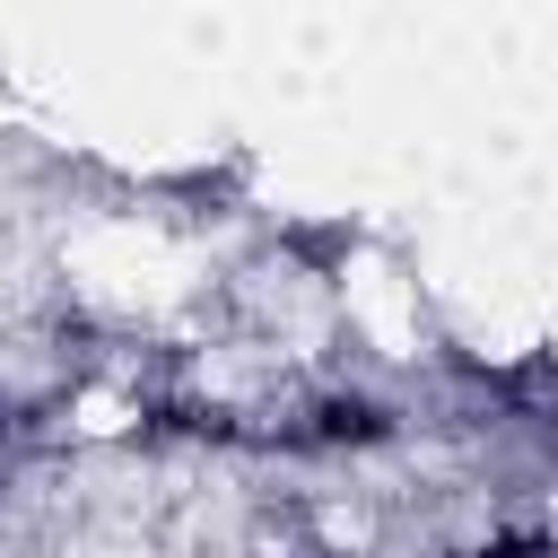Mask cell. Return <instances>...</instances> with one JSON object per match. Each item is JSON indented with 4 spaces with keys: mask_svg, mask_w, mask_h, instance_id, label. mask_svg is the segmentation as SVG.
<instances>
[{
    "mask_svg": "<svg viewBox=\"0 0 558 558\" xmlns=\"http://www.w3.org/2000/svg\"><path fill=\"white\" fill-rule=\"evenodd\" d=\"M480 558H541V549H523V541H506V549H480Z\"/></svg>",
    "mask_w": 558,
    "mask_h": 558,
    "instance_id": "6da1fadb",
    "label": "cell"
}]
</instances>
